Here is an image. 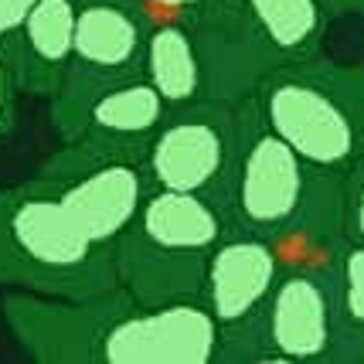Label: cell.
I'll return each instance as SVG.
<instances>
[{
  "instance_id": "1",
  "label": "cell",
  "mask_w": 364,
  "mask_h": 364,
  "mask_svg": "<svg viewBox=\"0 0 364 364\" xmlns=\"http://www.w3.org/2000/svg\"><path fill=\"white\" fill-rule=\"evenodd\" d=\"M0 286L34 296L89 300L119 286L116 249L79 228L48 184L0 188Z\"/></svg>"
},
{
  "instance_id": "2",
  "label": "cell",
  "mask_w": 364,
  "mask_h": 364,
  "mask_svg": "<svg viewBox=\"0 0 364 364\" xmlns=\"http://www.w3.org/2000/svg\"><path fill=\"white\" fill-rule=\"evenodd\" d=\"M262 123L317 174L348 177L364 160V65L310 55L283 62L252 95Z\"/></svg>"
},
{
  "instance_id": "3",
  "label": "cell",
  "mask_w": 364,
  "mask_h": 364,
  "mask_svg": "<svg viewBox=\"0 0 364 364\" xmlns=\"http://www.w3.org/2000/svg\"><path fill=\"white\" fill-rule=\"evenodd\" d=\"M344 354L333 286L320 276L283 272L266 314L249 333L225 344L218 364H344Z\"/></svg>"
},
{
  "instance_id": "4",
  "label": "cell",
  "mask_w": 364,
  "mask_h": 364,
  "mask_svg": "<svg viewBox=\"0 0 364 364\" xmlns=\"http://www.w3.org/2000/svg\"><path fill=\"white\" fill-rule=\"evenodd\" d=\"M34 177L51 188L85 235L109 249L136 225L143 201L154 191L143 157L99 150L82 140L62 143Z\"/></svg>"
},
{
  "instance_id": "5",
  "label": "cell",
  "mask_w": 364,
  "mask_h": 364,
  "mask_svg": "<svg viewBox=\"0 0 364 364\" xmlns=\"http://www.w3.org/2000/svg\"><path fill=\"white\" fill-rule=\"evenodd\" d=\"M314 174L317 171H310L296 150L262 123L252 99L238 106L235 154L218 198L232 232L269 238L300 208Z\"/></svg>"
},
{
  "instance_id": "6",
  "label": "cell",
  "mask_w": 364,
  "mask_h": 364,
  "mask_svg": "<svg viewBox=\"0 0 364 364\" xmlns=\"http://www.w3.org/2000/svg\"><path fill=\"white\" fill-rule=\"evenodd\" d=\"M150 21L136 0H79L75 51L58 95L51 99V127L68 140L85 102L109 85L143 75Z\"/></svg>"
},
{
  "instance_id": "7",
  "label": "cell",
  "mask_w": 364,
  "mask_h": 364,
  "mask_svg": "<svg viewBox=\"0 0 364 364\" xmlns=\"http://www.w3.org/2000/svg\"><path fill=\"white\" fill-rule=\"evenodd\" d=\"M235 106L198 99L184 109H174L143 154V171L150 177V188L208 194L218 201L235 154Z\"/></svg>"
},
{
  "instance_id": "8",
  "label": "cell",
  "mask_w": 364,
  "mask_h": 364,
  "mask_svg": "<svg viewBox=\"0 0 364 364\" xmlns=\"http://www.w3.org/2000/svg\"><path fill=\"white\" fill-rule=\"evenodd\" d=\"M133 300L123 286L89 300H58L11 289L4 320L17 344L38 364H102L112 320Z\"/></svg>"
},
{
  "instance_id": "9",
  "label": "cell",
  "mask_w": 364,
  "mask_h": 364,
  "mask_svg": "<svg viewBox=\"0 0 364 364\" xmlns=\"http://www.w3.org/2000/svg\"><path fill=\"white\" fill-rule=\"evenodd\" d=\"M222 327L201 300L143 306L129 300L112 320L102 364H218Z\"/></svg>"
},
{
  "instance_id": "10",
  "label": "cell",
  "mask_w": 364,
  "mask_h": 364,
  "mask_svg": "<svg viewBox=\"0 0 364 364\" xmlns=\"http://www.w3.org/2000/svg\"><path fill=\"white\" fill-rule=\"evenodd\" d=\"M188 28L201 55L205 99L238 109L259 92L272 68L283 65L255 28L245 0H205Z\"/></svg>"
},
{
  "instance_id": "11",
  "label": "cell",
  "mask_w": 364,
  "mask_h": 364,
  "mask_svg": "<svg viewBox=\"0 0 364 364\" xmlns=\"http://www.w3.org/2000/svg\"><path fill=\"white\" fill-rule=\"evenodd\" d=\"M283 266L272 252L269 238L249 232H228L211 249L201 279V303L222 327V348L249 333L266 314Z\"/></svg>"
},
{
  "instance_id": "12",
  "label": "cell",
  "mask_w": 364,
  "mask_h": 364,
  "mask_svg": "<svg viewBox=\"0 0 364 364\" xmlns=\"http://www.w3.org/2000/svg\"><path fill=\"white\" fill-rule=\"evenodd\" d=\"M283 272H306L331 283L341 255L350 245L348 177L314 174L300 208L269 235Z\"/></svg>"
},
{
  "instance_id": "13",
  "label": "cell",
  "mask_w": 364,
  "mask_h": 364,
  "mask_svg": "<svg viewBox=\"0 0 364 364\" xmlns=\"http://www.w3.org/2000/svg\"><path fill=\"white\" fill-rule=\"evenodd\" d=\"M167 116L171 109L160 99V92L143 75H136V79H127L92 95L68 140H82L99 150H112V154L143 157Z\"/></svg>"
},
{
  "instance_id": "14",
  "label": "cell",
  "mask_w": 364,
  "mask_h": 364,
  "mask_svg": "<svg viewBox=\"0 0 364 364\" xmlns=\"http://www.w3.org/2000/svg\"><path fill=\"white\" fill-rule=\"evenodd\" d=\"M75 21L79 0H38L31 7L17 41L7 51L21 95H38L48 102L58 95L75 51Z\"/></svg>"
},
{
  "instance_id": "15",
  "label": "cell",
  "mask_w": 364,
  "mask_h": 364,
  "mask_svg": "<svg viewBox=\"0 0 364 364\" xmlns=\"http://www.w3.org/2000/svg\"><path fill=\"white\" fill-rule=\"evenodd\" d=\"M133 232L160 249L208 259L211 249L232 232V222L225 215L222 201H215L208 194L154 188L150 198L143 201Z\"/></svg>"
},
{
  "instance_id": "16",
  "label": "cell",
  "mask_w": 364,
  "mask_h": 364,
  "mask_svg": "<svg viewBox=\"0 0 364 364\" xmlns=\"http://www.w3.org/2000/svg\"><path fill=\"white\" fill-rule=\"evenodd\" d=\"M205 262L198 255H181L160 249L129 228L116 242V279L143 306L177 300H201Z\"/></svg>"
},
{
  "instance_id": "17",
  "label": "cell",
  "mask_w": 364,
  "mask_h": 364,
  "mask_svg": "<svg viewBox=\"0 0 364 364\" xmlns=\"http://www.w3.org/2000/svg\"><path fill=\"white\" fill-rule=\"evenodd\" d=\"M143 79L150 82L167 102V109H184L205 99V72L201 55L188 24H154L146 38Z\"/></svg>"
},
{
  "instance_id": "18",
  "label": "cell",
  "mask_w": 364,
  "mask_h": 364,
  "mask_svg": "<svg viewBox=\"0 0 364 364\" xmlns=\"http://www.w3.org/2000/svg\"><path fill=\"white\" fill-rule=\"evenodd\" d=\"M245 7L279 62H300L320 51L331 21L320 0H245Z\"/></svg>"
},
{
  "instance_id": "19",
  "label": "cell",
  "mask_w": 364,
  "mask_h": 364,
  "mask_svg": "<svg viewBox=\"0 0 364 364\" xmlns=\"http://www.w3.org/2000/svg\"><path fill=\"white\" fill-rule=\"evenodd\" d=\"M333 300L344 323V364H364V245L350 242L333 272Z\"/></svg>"
},
{
  "instance_id": "20",
  "label": "cell",
  "mask_w": 364,
  "mask_h": 364,
  "mask_svg": "<svg viewBox=\"0 0 364 364\" xmlns=\"http://www.w3.org/2000/svg\"><path fill=\"white\" fill-rule=\"evenodd\" d=\"M205 0H136L150 24H191Z\"/></svg>"
},
{
  "instance_id": "21",
  "label": "cell",
  "mask_w": 364,
  "mask_h": 364,
  "mask_svg": "<svg viewBox=\"0 0 364 364\" xmlns=\"http://www.w3.org/2000/svg\"><path fill=\"white\" fill-rule=\"evenodd\" d=\"M17 95H21V85H17L14 65L7 58V51L0 48V136H7V133L14 129Z\"/></svg>"
},
{
  "instance_id": "22",
  "label": "cell",
  "mask_w": 364,
  "mask_h": 364,
  "mask_svg": "<svg viewBox=\"0 0 364 364\" xmlns=\"http://www.w3.org/2000/svg\"><path fill=\"white\" fill-rule=\"evenodd\" d=\"M34 4L38 0H0V48L4 51H11V45L17 41Z\"/></svg>"
},
{
  "instance_id": "23",
  "label": "cell",
  "mask_w": 364,
  "mask_h": 364,
  "mask_svg": "<svg viewBox=\"0 0 364 364\" xmlns=\"http://www.w3.org/2000/svg\"><path fill=\"white\" fill-rule=\"evenodd\" d=\"M348 228L350 242L364 245V164L348 174Z\"/></svg>"
},
{
  "instance_id": "24",
  "label": "cell",
  "mask_w": 364,
  "mask_h": 364,
  "mask_svg": "<svg viewBox=\"0 0 364 364\" xmlns=\"http://www.w3.org/2000/svg\"><path fill=\"white\" fill-rule=\"evenodd\" d=\"M327 17H364V0H320Z\"/></svg>"
},
{
  "instance_id": "25",
  "label": "cell",
  "mask_w": 364,
  "mask_h": 364,
  "mask_svg": "<svg viewBox=\"0 0 364 364\" xmlns=\"http://www.w3.org/2000/svg\"><path fill=\"white\" fill-rule=\"evenodd\" d=\"M361 164H364V160H361Z\"/></svg>"
}]
</instances>
